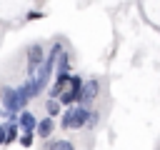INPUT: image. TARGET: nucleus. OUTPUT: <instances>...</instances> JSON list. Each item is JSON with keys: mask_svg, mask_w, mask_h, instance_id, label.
Segmentation results:
<instances>
[{"mask_svg": "<svg viewBox=\"0 0 160 150\" xmlns=\"http://www.w3.org/2000/svg\"><path fill=\"white\" fill-rule=\"evenodd\" d=\"M88 118H90V108H82V105L65 108L60 112V128L62 130H80L88 125Z\"/></svg>", "mask_w": 160, "mask_h": 150, "instance_id": "1", "label": "nucleus"}, {"mask_svg": "<svg viewBox=\"0 0 160 150\" xmlns=\"http://www.w3.org/2000/svg\"><path fill=\"white\" fill-rule=\"evenodd\" d=\"M98 95H100V80H98V78H90V80L82 82V90H80V98H78V105L90 108V105L98 100Z\"/></svg>", "mask_w": 160, "mask_h": 150, "instance_id": "2", "label": "nucleus"}, {"mask_svg": "<svg viewBox=\"0 0 160 150\" xmlns=\"http://www.w3.org/2000/svg\"><path fill=\"white\" fill-rule=\"evenodd\" d=\"M25 58H28V75H35L38 68L45 62V50H42V45H40V42H32V45L28 48Z\"/></svg>", "mask_w": 160, "mask_h": 150, "instance_id": "3", "label": "nucleus"}, {"mask_svg": "<svg viewBox=\"0 0 160 150\" xmlns=\"http://www.w3.org/2000/svg\"><path fill=\"white\" fill-rule=\"evenodd\" d=\"M0 105H2L5 110H10V112H20L15 88H10V85H2V88H0Z\"/></svg>", "mask_w": 160, "mask_h": 150, "instance_id": "4", "label": "nucleus"}, {"mask_svg": "<svg viewBox=\"0 0 160 150\" xmlns=\"http://www.w3.org/2000/svg\"><path fill=\"white\" fill-rule=\"evenodd\" d=\"M68 82H70V72H55V82L50 88V98H60V92L68 90Z\"/></svg>", "mask_w": 160, "mask_h": 150, "instance_id": "5", "label": "nucleus"}, {"mask_svg": "<svg viewBox=\"0 0 160 150\" xmlns=\"http://www.w3.org/2000/svg\"><path fill=\"white\" fill-rule=\"evenodd\" d=\"M18 128H22V132H35V128H38V118H35L30 110H20Z\"/></svg>", "mask_w": 160, "mask_h": 150, "instance_id": "6", "label": "nucleus"}, {"mask_svg": "<svg viewBox=\"0 0 160 150\" xmlns=\"http://www.w3.org/2000/svg\"><path fill=\"white\" fill-rule=\"evenodd\" d=\"M52 132H55V120L52 118H40L38 120V128H35V135L40 140H48Z\"/></svg>", "mask_w": 160, "mask_h": 150, "instance_id": "7", "label": "nucleus"}, {"mask_svg": "<svg viewBox=\"0 0 160 150\" xmlns=\"http://www.w3.org/2000/svg\"><path fill=\"white\" fill-rule=\"evenodd\" d=\"M45 112H48V118H60V112H62V105H60V100H55V98H48L45 100Z\"/></svg>", "mask_w": 160, "mask_h": 150, "instance_id": "8", "label": "nucleus"}, {"mask_svg": "<svg viewBox=\"0 0 160 150\" xmlns=\"http://www.w3.org/2000/svg\"><path fill=\"white\" fill-rule=\"evenodd\" d=\"M2 125H5V145L18 142V138H20V128H18V122H2Z\"/></svg>", "mask_w": 160, "mask_h": 150, "instance_id": "9", "label": "nucleus"}, {"mask_svg": "<svg viewBox=\"0 0 160 150\" xmlns=\"http://www.w3.org/2000/svg\"><path fill=\"white\" fill-rule=\"evenodd\" d=\"M48 150H75V145L70 140H50L48 142Z\"/></svg>", "mask_w": 160, "mask_h": 150, "instance_id": "10", "label": "nucleus"}, {"mask_svg": "<svg viewBox=\"0 0 160 150\" xmlns=\"http://www.w3.org/2000/svg\"><path fill=\"white\" fill-rule=\"evenodd\" d=\"M55 65H58V72H70V70H68V68H70V52H65V50H62Z\"/></svg>", "mask_w": 160, "mask_h": 150, "instance_id": "11", "label": "nucleus"}, {"mask_svg": "<svg viewBox=\"0 0 160 150\" xmlns=\"http://www.w3.org/2000/svg\"><path fill=\"white\" fill-rule=\"evenodd\" d=\"M18 142H20L22 148H32V142H35V132H20Z\"/></svg>", "mask_w": 160, "mask_h": 150, "instance_id": "12", "label": "nucleus"}, {"mask_svg": "<svg viewBox=\"0 0 160 150\" xmlns=\"http://www.w3.org/2000/svg\"><path fill=\"white\" fill-rule=\"evenodd\" d=\"M98 120H100V112H98V110H90V118H88V125H85V128H95Z\"/></svg>", "mask_w": 160, "mask_h": 150, "instance_id": "13", "label": "nucleus"}, {"mask_svg": "<svg viewBox=\"0 0 160 150\" xmlns=\"http://www.w3.org/2000/svg\"><path fill=\"white\" fill-rule=\"evenodd\" d=\"M42 18V12H38V10H32V12H28V20H40Z\"/></svg>", "mask_w": 160, "mask_h": 150, "instance_id": "14", "label": "nucleus"}, {"mask_svg": "<svg viewBox=\"0 0 160 150\" xmlns=\"http://www.w3.org/2000/svg\"><path fill=\"white\" fill-rule=\"evenodd\" d=\"M0 145H5V125L0 122Z\"/></svg>", "mask_w": 160, "mask_h": 150, "instance_id": "15", "label": "nucleus"}]
</instances>
